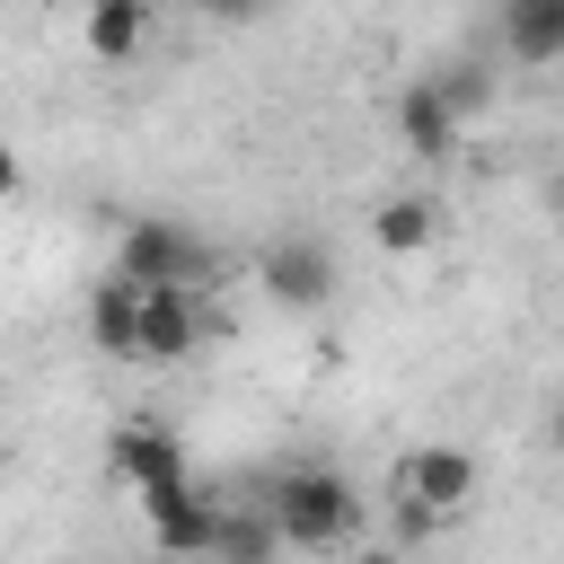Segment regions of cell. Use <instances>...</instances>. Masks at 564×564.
Masks as SVG:
<instances>
[{
  "label": "cell",
  "instance_id": "6da1fadb",
  "mask_svg": "<svg viewBox=\"0 0 564 564\" xmlns=\"http://www.w3.org/2000/svg\"><path fill=\"white\" fill-rule=\"evenodd\" d=\"M361 511L370 502L352 494L344 467H282V485L264 502V529H273V546H352Z\"/></svg>",
  "mask_w": 564,
  "mask_h": 564
},
{
  "label": "cell",
  "instance_id": "7a4b0ae2",
  "mask_svg": "<svg viewBox=\"0 0 564 564\" xmlns=\"http://www.w3.org/2000/svg\"><path fill=\"white\" fill-rule=\"evenodd\" d=\"M115 273H123L132 291H203V282H220V256H212L185 220L141 212V220H123V238H115Z\"/></svg>",
  "mask_w": 564,
  "mask_h": 564
},
{
  "label": "cell",
  "instance_id": "3957f363",
  "mask_svg": "<svg viewBox=\"0 0 564 564\" xmlns=\"http://www.w3.org/2000/svg\"><path fill=\"white\" fill-rule=\"evenodd\" d=\"M141 520H150L159 555H212V546H220L229 502H220V494H203V485L185 476V485H150V494H141Z\"/></svg>",
  "mask_w": 564,
  "mask_h": 564
},
{
  "label": "cell",
  "instance_id": "277c9868",
  "mask_svg": "<svg viewBox=\"0 0 564 564\" xmlns=\"http://www.w3.org/2000/svg\"><path fill=\"white\" fill-rule=\"evenodd\" d=\"M256 282H264L273 308H326L344 273H335V247H317V238H273V247L256 256Z\"/></svg>",
  "mask_w": 564,
  "mask_h": 564
},
{
  "label": "cell",
  "instance_id": "5b68a950",
  "mask_svg": "<svg viewBox=\"0 0 564 564\" xmlns=\"http://www.w3.org/2000/svg\"><path fill=\"white\" fill-rule=\"evenodd\" d=\"M203 326H212L203 291H141V335H132V361H141V370H176V361L203 344Z\"/></svg>",
  "mask_w": 564,
  "mask_h": 564
},
{
  "label": "cell",
  "instance_id": "8992f818",
  "mask_svg": "<svg viewBox=\"0 0 564 564\" xmlns=\"http://www.w3.org/2000/svg\"><path fill=\"white\" fill-rule=\"evenodd\" d=\"M397 494L405 502H423V511H467V494H476V449H458V441H423V449H405L397 458Z\"/></svg>",
  "mask_w": 564,
  "mask_h": 564
},
{
  "label": "cell",
  "instance_id": "52a82bcc",
  "mask_svg": "<svg viewBox=\"0 0 564 564\" xmlns=\"http://www.w3.org/2000/svg\"><path fill=\"white\" fill-rule=\"evenodd\" d=\"M115 467L132 476V494H150V485H185L194 467H185V441L159 423V414H123L115 423Z\"/></svg>",
  "mask_w": 564,
  "mask_h": 564
},
{
  "label": "cell",
  "instance_id": "ba28073f",
  "mask_svg": "<svg viewBox=\"0 0 564 564\" xmlns=\"http://www.w3.org/2000/svg\"><path fill=\"white\" fill-rule=\"evenodd\" d=\"M150 26H159V0H88L79 9L88 62H141L150 53Z\"/></svg>",
  "mask_w": 564,
  "mask_h": 564
},
{
  "label": "cell",
  "instance_id": "9c48e42d",
  "mask_svg": "<svg viewBox=\"0 0 564 564\" xmlns=\"http://www.w3.org/2000/svg\"><path fill=\"white\" fill-rule=\"evenodd\" d=\"M502 53L546 70L564 53V0H502Z\"/></svg>",
  "mask_w": 564,
  "mask_h": 564
},
{
  "label": "cell",
  "instance_id": "30bf717a",
  "mask_svg": "<svg viewBox=\"0 0 564 564\" xmlns=\"http://www.w3.org/2000/svg\"><path fill=\"white\" fill-rule=\"evenodd\" d=\"M441 238V203L432 194H388L379 212H370V247L379 256H423Z\"/></svg>",
  "mask_w": 564,
  "mask_h": 564
},
{
  "label": "cell",
  "instance_id": "8fae6325",
  "mask_svg": "<svg viewBox=\"0 0 564 564\" xmlns=\"http://www.w3.org/2000/svg\"><path fill=\"white\" fill-rule=\"evenodd\" d=\"M132 335H141V291H132L123 273H106V282L88 291V344H97L106 361H132Z\"/></svg>",
  "mask_w": 564,
  "mask_h": 564
},
{
  "label": "cell",
  "instance_id": "7c38bea8",
  "mask_svg": "<svg viewBox=\"0 0 564 564\" xmlns=\"http://www.w3.org/2000/svg\"><path fill=\"white\" fill-rule=\"evenodd\" d=\"M397 141H405L414 159H449V150H458V123H449V106L432 97V79H414V88L397 97Z\"/></svg>",
  "mask_w": 564,
  "mask_h": 564
},
{
  "label": "cell",
  "instance_id": "4fadbf2b",
  "mask_svg": "<svg viewBox=\"0 0 564 564\" xmlns=\"http://www.w3.org/2000/svg\"><path fill=\"white\" fill-rule=\"evenodd\" d=\"M423 79H432V97L449 106V123H467V115L494 106V70H485V62H441V70H423Z\"/></svg>",
  "mask_w": 564,
  "mask_h": 564
},
{
  "label": "cell",
  "instance_id": "5bb4252c",
  "mask_svg": "<svg viewBox=\"0 0 564 564\" xmlns=\"http://www.w3.org/2000/svg\"><path fill=\"white\" fill-rule=\"evenodd\" d=\"M388 529H397L388 546H397V555H414V546H432V538H441V511H423V502H405V494H397V502H388Z\"/></svg>",
  "mask_w": 564,
  "mask_h": 564
},
{
  "label": "cell",
  "instance_id": "9a60e30c",
  "mask_svg": "<svg viewBox=\"0 0 564 564\" xmlns=\"http://www.w3.org/2000/svg\"><path fill=\"white\" fill-rule=\"evenodd\" d=\"M185 9H203V18H220V26H247V18H264V0H185Z\"/></svg>",
  "mask_w": 564,
  "mask_h": 564
},
{
  "label": "cell",
  "instance_id": "2e32d148",
  "mask_svg": "<svg viewBox=\"0 0 564 564\" xmlns=\"http://www.w3.org/2000/svg\"><path fill=\"white\" fill-rule=\"evenodd\" d=\"M18 185H26V167H18V150H9V141H0V203H9V194H18Z\"/></svg>",
  "mask_w": 564,
  "mask_h": 564
},
{
  "label": "cell",
  "instance_id": "e0dca14e",
  "mask_svg": "<svg viewBox=\"0 0 564 564\" xmlns=\"http://www.w3.org/2000/svg\"><path fill=\"white\" fill-rule=\"evenodd\" d=\"M352 564H414V555H397V546H352Z\"/></svg>",
  "mask_w": 564,
  "mask_h": 564
},
{
  "label": "cell",
  "instance_id": "ac0fdd59",
  "mask_svg": "<svg viewBox=\"0 0 564 564\" xmlns=\"http://www.w3.org/2000/svg\"><path fill=\"white\" fill-rule=\"evenodd\" d=\"M256 564H273V555H256Z\"/></svg>",
  "mask_w": 564,
  "mask_h": 564
}]
</instances>
